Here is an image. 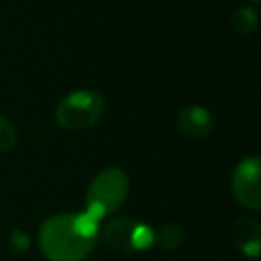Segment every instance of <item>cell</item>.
<instances>
[{
  "label": "cell",
  "instance_id": "3",
  "mask_svg": "<svg viewBox=\"0 0 261 261\" xmlns=\"http://www.w3.org/2000/svg\"><path fill=\"white\" fill-rule=\"evenodd\" d=\"M106 102L93 90H75L58 102L54 118L66 130H84L93 127L104 113Z\"/></svg>",
  "mask_w": 261,
  "mask_h": 261
},
{
  "label": "cell",
  "instance_id": "8",
  "mask_svg": "<svg viewBox=\"0 0 261 261\" xmlns=\"http://www.w3.org/2000/svg\"><path fill=\"white\" fill-rule=\"evenodd\" d=\"M156 242L160 243V247L163 250L172 252V250H177L182 247V243H185V232H182V229L179 225L167 224L156 234Z\"/></svg>",
  "mask_w": 261,
  "mask_h": 261
},
{
  "label": "cell",
  "instance_id": "1",
  "mask_svg": "<svg viewBox=\"0 0 261 261\" xmlns=\"http://www.w3.org/2000/svg\"><path fill=\"white\" fill-rule=\"evenodd\" d=\"M98 224L88 211L56 215L41 224L40 247L48 261H84L97 243Z\"/></svg>",
  "mask_w": 261,
  "mask_h": 261
},
{
  "label": "cell",
  "instance_id": "9",
  "mask_svg": "<svg viewBox=\"0 0 261 261\" xmlns=\"http://www.w3.org/2000/svg\"><path fill=\"white\" fill-rule=\"evenodd\" d=\"M231 25L238 34H250L257 27V13L252 8H238L231 16Z\"/></svg>",
  "mask_w": 261,
  "mask_h": 261
},
{
  "label": "cell",
  "instance_id": "4",
  "mask_svg": "<svg viewBox=\"0 0 261 261\" xmlns=\"http://www.w3.org/2000/svg\"><path fill=\"white\" fill-rule=\"evenodd\" d=\"M150 227L135 218H113L102 229V240L108 249L122 254L145 250L150 245Z\"/></svg>",
  "mask_w": 261,
  "mask_h": 261
},
{
  "label": "cell",
  "instance_id": "10",
  "mask_svg": "<svg viewBox=\"0 0 261 261\" xmlns=\"http://www.w3.org/2000/svg\"><path fill=\"white\" fill-rule=\"evenodd\" d=\"M16 129L6 116H0V152H8L16 145Z\"/></svg>",
  "mask_w": 261,
  "mask_h": 261
},
{
  "label": "cell",
  "instance_id": "6",
  "mask_svg": "<svg viewBox=\"0 0 261 261\" xmlns=\"http://www.w3.org/2000/svg\"><path fill=\"white\" fill-rule=\"evenodd\" d=\"M231 240L234 247L247 257L256 259L261 249V227L254 218L240 217L231 225Z\"/></svg>",
  "mask_w": 261,
  "mask_h": 261
},
{
  "label": "cell",
  "instance_id": "12",
  "mask_svg": "<svg viewBox=\"0 0 261 261\" xmlns=\"http://www.w3.org/2000/svg\"><path fill=\"white\" fill-rule=\"evenodd\" d=\"M252 2H257V0H252Z\"/></svg>",
  "mask_w": 261,
  "mask_h": 261
},
{
  "label": "cell",
  "instance_id": "11",
  "mask_svg": "<svg viewBox=\"0 0 261 261\" xmlns=\"http://www.w3.org/2000/svg\"><path fill=\"white\" fill-rule=\"evenodd\" d=\"M9 247H11L13 252L16 254H25L31 247V238L25 231L22 229H15L9 236Z\"/></svg>",
  "mask_w": 261,
  "mask_h": 261
},
{
  "label": "cell",
  "instance_id": "2",
  "mask_svg": "<svg viewBox=\"0 0 261 261\" xmlns=\"http://www.w3.org/2000/svg\"><path fill=\"white\" fill-rule=\"evenodd\" d=\"M129 193V177L122 168H106L91 181L86 195V210L91 217L102 220L116 211Z\"/></svg>",
  "mask_w": 261,
  "mask_h": 261
},
{
  "label": "cell",
  "instance_id": "5",
  "mask_svg": "<svg viewBox=\"0 0 261 261\" xmlns=\"http://www.w3.org/2000/svg\"><path fill=\"white\" fill-rule=\"evenodd\" d=\"M261 163L257 156H249L236 165L231 177L232 193L242 206L257 211L261 207Z\"/></svg>",
  "mask_w": 261,
  "mask_h": 261
},
{
  "label": "cell",
  "instance_id": "7",
  "mask_svg": "<svg viewBox=\"0 0 261 261\" xmlns=\"http://www.w3.org/2000/svg\"><path fill=\"white\" fill-rule=\"evenodd\" d=\"M215 127V118L206 108L200 106H188L181 109L177 115V129L188 138L199 140L211 135Z\"/></svg>",
  "mask_w": 261,
  "mask_h": 261
}]
</instances>
